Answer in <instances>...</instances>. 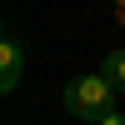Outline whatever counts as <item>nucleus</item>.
<instances>
[{
    "instance_id": "f257e3e1",
    "label": "nucleus",
    "mask_w": 125,
    "mask_h": 125,
    "mask_svg": "<svg viewBox=\"0 0 125 125\" xmlns=\"http://www.w3.org/2000/svg\"><path fill=\"white\" fill-rule=\"evenodd\" d=\"M110 100H115V85H110L100 70L65 85V110H70V120H100L105 110H115Z\"/></svg>"
},
{
    "instance_id": "f03ea898",
    "label": "nucleus",
    "mask_w": 125,
    "mask_h": 125,
    "mask_svg": "<svg viewBox=\"0 0 125 125\" xmlns=\"http://www.w3.org/2000/svg\"><path fill=\"white\" fill-rule=\"evenodd\" d=\"M20 75H25V40L5 35V45H0V95H15Z\"/></svg>"
},
{
    "instance_id": "7ed1b4c3",
    "label": "nucleus",
    "mask_w": 125,
    "mask_h": 125,
    "mask_svg": "<svg viewBox=\"0 0 125 125\" xmlns=\"http://www.w3.org/2000/svg\"><path fill=\"white\" fill-rule=\"evenodd\" d=\"M100 75H105L115 90H125V50H110V55L100 60Z\"/></svg>"
},
{
    "instance_id": "20e7f679",
    "label": "nucleus",
    "mask_w": 125,
    "mask_h": 125,
    "mask_svg": "<svg viewBox=\"0 0 125 125\" xmlns=\"http://www.w3.org/2000/svg\"><path fill=\"white\" fill-rule=\"evenodd\" d=\"M95 125H125V115H120V110H105V115H100Z\"/></svg>"
}]
</instances>
